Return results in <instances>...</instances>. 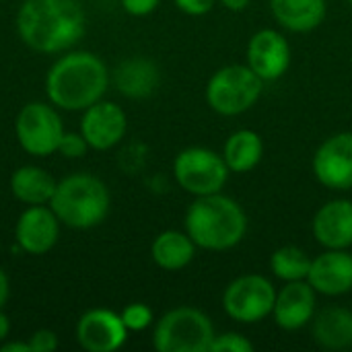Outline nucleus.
<instances>
[{
	"mask_svg": "<svg viewBox=\"0 0 352 352\" xmlns=\"http://www.w3.org/2000/svg\"><path fill=\"white\" fill-rule=\"evenodd\" d=\"M14 25L27 47L58 54L85 35V10L78 0H25Z\"/></svg>",
	"mask_w": 352,
	"mask_h": 352,
	"instance_id": "1",
	"label": "nucleus"
},
{
	"mask_svg": "<svg viewBox=\"0 0 352 352\" xmlns=\"http://www.w3.org/2000/svg\"><path fill=\"white\" fill-rule=\"evenodd\" d=\"M109 70L93 52H68L60 56L47 76L45 93L52 105L64 111H85L101 101L109 87Z\"/></svg>",
	"mask_w": 352,
	"mask_h": 352,
	"instance_id": "2",
	"label": "nucleus"
},
{
	"mask_svg": "<svg viewBox=\"0 0 352 352\" xmlns=\"http://www.w3.org/2000/svg\"><path fill=\"white\" fill-rule=\"evenodd\" d=\"M186 233L206 252H229L248 233V214L237 200L223 192L196 196L184 219Z\"/></svg>",
	"mask_w": 352,
	"mask_h": 352,
	"instance_id": "3",
	"label": "nucleus"
},
{
	"mask_svg": "<svg viewBox=\"0 0 352 352\" xmlns=\"http://www.w3.org/2000/svg\"><path fill=\"white\" fill-rule=\"evenodd\" d=\"M50 206L64 227L85 231L107 219L111 194L99 177L91 173H74L58 182Z\"/></svg>",
	"mask_w": 352,
	"mask_h": 352,
	"instance_id": "4",
	"label": "nucleus"
},
{
	"mask_svg": "<svg viewBox=\"0 0 352 352\" xmlns=\"http://www.w3.org/2000/svg\"><path fill=\"white\" fill-rule=\"evenodd\" d=\"M264 80L248 64H229L219 68L206 82L204 97L219 116H241L262 97Z\"/></svg>",
	"mask_w": 352,
	"mask_h": 352,
	"instance_id": "5",
	"label": "nucleus"
},
{
	"mask_svg": "<svg viewBox=\"0 0 352 352\" xmlns=\"http://www.w3.org/2000/svg\"><path fill=\"white\" fill-rule=\"evenodd\" d=\"M214 334V324L204 311L184 305L157 320L153 346L159 352H208Z\"/></svg>",
	"mask_w": 352,
	"mask_h": 352,
	"instance_id": "6",
	"label": "nucleus"
},
{
	"mask_svg": "<svg viewBox=\"0 0 352 352\" xmlns=\"http://www.w3.org/2000/svg\"><path fill=\"white\" fill-rule=\"evenodd\" d=\"M229 173L223 155L206 146H188L179 151L173 161V177L177 186L192 196L223 192Z\"/></svg>",
	"mask_w": 352,
	"mask_h": 352,
	"instance_id": "7",
	"label": "nucleus"
},
{
	"mask_svg": "<svg viewBox=\"0 0 352 352\" xmlns=\"http://www.w3.org/2000/svg\"><path fill=\"white\" fill-rule=\"evenodd\" d=\"M276 289L262 274H243L223 291V309L237 324H260L272 316Z\"/></svg>",
	"mask_w": 352,
	"mask_h": 352,
	"instance_id": "8",
	"label": "nucleus"
},
{
	"mask_svg": "<svg viewBox=\"0 0 352 352\" xmlns=\"http://www.w3.org/2000/svg\"><path fill=\"white\" fill-rule=\"evenodd\" d=\"M14 132L21 148L33 157H50L58 153L64 136V124L56 105L33 101L23 105L16 116Z\"/></svg>",
	"mask_w": 352,
	"mask_h": 352,
	"instance_id": "9",
	"label": "nucleus"
},
{
	"mask_svg": "<svg viewBox=\"0 0 352 352\" xmlns=\"http://www.w3.org/2000/svg\"><path fill=\"white\" fill-rule=\"evenodd\" d=\"M316 179L334 192L352 190V132H338L326 138L311 161Z\"/></svg>",
	"mask_w": 352,
	"mask_h": 352,
	"instance_id": "10",
	"label": "nucleus"
},
{
	"mask_svg": "<svg viewBox=\"0 0 352 352\" xmlns=\"http://www.w3.org/2000/svg\"><path fill=\"white\" fill-rule=\"evenodd\" d=\"M245 60L264 82H272L287 74L291 66V45L280 31L260 29L248 41Z\"/></svg>",
	"mask_w": 352,
	"mask_h": 352,
	"instance_id": "11",
	"label": "nucleus"
},
{
	"mask_svg": "<svg viewBox=\"0 0 352 352\" xmlns=\"http://www.w3.org/2000/svg\"><path fill=\"white\" fill-rule=\"evenodd\" d=\"M122 316L111 309H89L76 324V342L87 352H113L128 340Z\"/></svg>",
	"mask_w": 352,
	"mask_h": 352,
	"instance_id": "12",
	"label": "nucleus"
},
{
	"mask_svg": "<svg viewBox=\"0 0 352 352\" xmlns=\"http://www.w3.org/2000/svg\"><path fill=\"white\" fill-rule=\"evenodd\" d=\"M128 130L126 111L113 101H97L82 111L80 134L93 151H109L122 142Z\"/></svg>",
	"mask_w": 352,
	"mask_h": 352,
	"instance_id": "13",
	"label": "nucleus"
},
{
	"mask_svg": "<svg viewBox=\"0 0 352 352\" xmlns=\"http://www.w3.org/2000/svg\"><path fill=\"white\" fill-rule=\"evenodd\" d=\"M60 219L52 210V206L35 204L27 206L16 225H14V239L19 250L31 256L47 254L60 237Z\"/></svg>",
	"mask_w": 352,
	"mask_h": 352,
	"instance_id": "14",
	"label": "nucleus"
},
{
	"mask_svg": "<svg viewBox=\"0 0 352 352\" xmlns=\"http://www.w3.org/2000/svg\"><path fill=\"white\" fill-rule=\"evenodd\" d=\"M316 307H318V293L307 280L285 283V287L276 291L272 320L280 330L297 332L314 322Z\"/></svg>",
	"mask_w": 352,
	"mask_h": 352,
	"instance_id": "15",
	"label": "nucleus"
},
{
	"mask_svg": "<svg viewBox=\"0 0 352 352\" xmlns=\"http://www.w3.org/2000/svg\"><path fill=\"white\" fill-rule=\"evenodd\" d=\"M307 283L324 297H342L352 291V254L349 250H324L311 258Z\"/></svg>",
	"mask_w": 352,
	"mask_h": 352,
	"instance_id": "16",
	"label": "nucleus"
},
{
	"mask_svg": "<svg viewBox=\"0 0 352 352\" xmlns=\"http://www.w3.org/2000/svg\"><path fill=\"white\" fill-rule=\"evenodd\" d=\"M311 233L324 250L352 248V200L336 198L322 204L311 221Z\"/></svg>",
	"mask_w": 352,
	"mask_h": 352,
	"instance_id": "17",
	"label": "nucleus"
},
{
	"mask_svg": "<svg viewBox=\"0 0 352 352\" xmlns=\"http://www.w3.org/2000/svg\"><path fill=\"white\" fill-rule=\"evenodd\" d=\"M161 82L157 64L148 58H128L113 72L116 89L128 99L151 97Z\"/></svg>",
	"mask_w": 352,
	"mask_h": 352,
	"instance_id": "18",
	"label": "nucleus"
},
{
	"mask_svg": "<svg viewBox=\"0 0 352 352\" xmlns=\"http://www.w3.org/2000/svg\"><path fill=\"white\" fill-rule=\"evenodd\" d=\"M276 23L291 33H309L318 29L328 12L326 0H270Z\"/></svg>",
	"mask_w": 352,
	"mask_h": 352,
	"instance_id": "19",
	"label": "nucleus"
},
{
	"mask_svg": "<svg viewBox=\"0 0 352 352\" xmlns=\"http://www.w3.org/2000/svg\"><path fill=\"white\" fill-rule=\"evenodd\" d=\"M316 344L326 351H344L352 346V311L346 307H326L314 318L311 328Z\"/></svg>",
	"mask_w": 352,
	"mask_h": 352,
	"instance_id": "20",
	"label": "nucleus"
},
{
	"mask_svg": "<svg viewBox=\"0 0 352 352\" xmlns=\"http://www.w3.org/2000/svg\"><path fill=\"white\" fill-rule=\"evenodd\" d=\"M196 250H198V245L192 241V237L186 231L167 229L155 237V241L151 245V256H153V262L161 270L179 272L192 264Z\"/></svg>",
	"mask_w": 352,
	"mask_h": 352,
	"instance_id": "21",
	"label": "nucleus"
},
{
	"mask_svg": "<svg viewBox=\"0 0 352 352\" xmlns=\"http://www.w3.org/2000/svg\"><path fill=\"white\" fill-rule=\"evenodd\" d=\"M58 182L37 165H23L10 175V192L27 206L50 204Z\"/></svg>",
	"mask_w": 352,
	"mask_h": 352,
	"instance_id": "22",
	"label": "nucleus"
},
{
	"mask_svg": "<svg viewBox=\"0 0 352 352\" xmlns=\"http://www.w3.org/2000/svg\"><path fill=\"white\" fill-rule=\"evenodd\" d=\"M264 157V140L254 130H237L233 132L225 146H223V159L231 173H248L260 165Z\"/></svg>",
	"mask_w": 352,
	"mask_h": 352,
	"instance_id": "23",
	"label": "nucleus"
},
{
	"mask_svg": "<svg viewBox=\"0 0 352 352\" xmlns=\"http://www.w3.org/2000/svg\"><path fill=\"white\" fill-rule=\"evenodd\" d=\"M311 258L299 245H283L270 256V272L283 283L307 280Z\"/></svg>",
	"mask_w": 352,
	"mask_h": 352,
	"instance_id": "24",
	"label": "nucleus"
},
{
	"mask_svg": "<svg viewBox=\"0 0 352 352\" xmlns=\"http://www.w3.org/2000/svg\"><path fill=\"white\" fill-rule=\"evenodd\" d=\"M122 322L128 328V332H142L148 326H153L155 316L153 309L146 303H130L122 309Z\"/></svg>",
	"mask_w": 352,
	"mask_h": 352,
	"instance_id": "25",
	"label": "nucleus"
},
{
	"mask_svg": "<svg viewBox=\"0 0 352 352\" xmlns=\"http://www.w3.org/2000/svg\"><path fill=\"white\" fill-rule=\"evenodd\" d=\"M254 351V342L239 334V332H223V334H214L212 342H210V351L208 352H252Z\"/></svg>",
	"mask_w": 352,
	"mask_h": 352,
	"instance_id": "26",
	"label": "nucleus"
},
{
	"mask_svg": "<svg viewBox=\"0 0 352 352\" xmlns=\"http://www.w3.org/2000/svg\"><path fill=\"white\" fill-rule=\"evenodd\" d=\"M89 148L91 146L80 132H64L60 146H58V153L66 159H82Z\"/></svg>",
	"mask_w": 352,
	"mask_h": 352,
	"instance_id": "27",
	"label": "nucleus"
},
{
	"mask_svg": "<svg viewBox=\"0 0 352 352\" xmlns=\"http://www.w3.org/2000/svg\"><path fill=\"white\" fill-rule=\"evenodd\" d=\"M31 352H54L58 349V336L52 330H37L29 338Z\"/></svg>",
	"mask_w": 352,
	"mask_h": 352,
	"instance_id": "28",
	"label": "nucleus"
},
{
	"mask_svg": "<svg viewBox=\"0 0 352 352\" xmlns=\"http://www.w3.org/2000/svg\"><path fill=\"white\" fill-rule=\"evenodd\" d=\"M173 2L182 12H186L190 16H202V14L210 12L217 4V0H173Z\"/></svg>",
	"mask_w": 352,
	"mask_h": 352,
	"instance_id": "29",
	"label": "nucleus"
},
{
	"mask_svg": "<svg viewBox=\"0 0 352 352\" xmlns=\"http://www.w3.org/2000/svg\"><path fill=\"white\" fill-rule=\"evenodd\" d=\"M161 0H122V6L132 16H146L157 10Z\"/></svg>",
	"mask_w": 352,
	"mask_h": 352,
	"instance_id": "30",
	"label": "nucleus"
},
{
	"mask_svg": "<svg viewBox=\"0 0 352 352\" xmlns=\"http://www.w3.org/2000/svg\"><path fill=\"white\" fill-rule=\"evenodd\" d=\"M8 295H10V283H8V276H6V272L0 268V309L6 305V301H8Z\"/></svg>",
	"mask_w": 352,
	"mask_h": 352,
	"instance_id": "31",
	"label": "nucleus"
},
{
	"mask_svg": "<svg viewBox=\"0 0 352 352\" xmlns=\"http://www.w3.org/2000/svg\"><path fill=\"white\" fill-rule=\"evenodd\" d=\"M0 351L2 352H31V346H29V340H27V342H19V340H16V342H12V340H10V342H6V340H4V342H0Z\"/></svg>",
	"mask_w": 352,
	"mask_h": 352,
	"instance_id": "32",
	"label": "nucleus"
},
{
	"mask_svg": "<svg viewBox=\"0 0 352 352\" xmlns=\"http://www.w3.org/2000/svg\"><path fill=\"white\" fill-rule=\"evenodd\" d=\"M217 2H221L227 10H231V12H243L248 6H250V2L252 0H217Z\"/></svg>",
	"mask_w": 352,
	"mask_h": 352,
	"instance_id": "33",
	"label": "nucleus"
},
{
	"mask_svg": "<svg viewBox=\"0 0 352 352\" xmlns=\"http://www.w3.org/2000/svg\"><path fill=\"white\" fill-rule=\"evenodd\" d=\"M10 334V320L8 316L0 309V342H4Z\"/></svg>",
	"mask_w": 352,
	"mask_h": 352,
	"instance_id": "34",
	"label": "nucleus"
},
{
	"mask_svg": "<svg viewBox=\"0 0 352 352\" xmlns=\"http://www.w3.org/2000/svg\"><path fill=\"white\" fill-rule=\"evenodd\" d=\"M349 4H351V6H352V0H349Z\"/></svg>",
	"mask_w": 352,
	"mask_h": 352,
	"instance_id": "35",
	"label": "nucleus"
}]
</instances>
